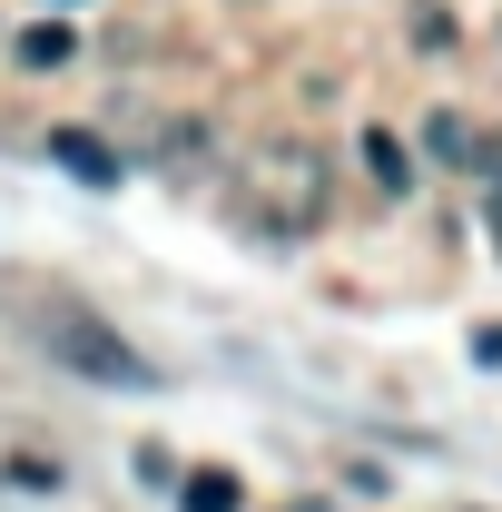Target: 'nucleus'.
Masks as SVG:
<instances>
[{
  "label": "nucleus",
  "instance_id": "nucleus-3",
  "mask_svg": "<svg viewBox=\"0 0 502 512\" xmlns=\"http://www.w3.org/2000/svg\"><path fill=\"white\" fill-rule=\"evenodd\" d=\"M424 158L434 168H473V178H502V138L473 128L463 109H424Z\"/></svg>",
  "mask_w": 502,
  "mask_h": 512
},
{
  "label": "nucleus",
  "instance_id": "nucleus-7",
  "mask_svg": "<svg viewBox=\"0 0 502 512\" xmlns=\"http://www.w3.org/2000/svg\"><path fill=\"white\" fill-rule=\"evenodd\" d=\"M10 50H20V69H60L69 50H79V40H69V20H30V30L10 40Z\"/></svg>",
  "mask_w": 502,
  "mask_h": 512
},
{
  "label": "nucleus",
  "instance_id": "nucleus-11",
  "mask_svg": "<svg viewBox=\"0 0 502 512\" xmlns=\"http://www.w3.org/2000/svg\"><path fill=\"white\" fill-rule=\"evenodd\" d=\"M69 10H79V0H69Z\"/></svg>",
  "mask_w": 502,
  "mask_h": 512
},
{
  "label": "nucleus",
  "instance_id": "nucleus-5",
  "mask_svg": "<svg viewBox=\"0 0 502 512\" xmlns=\"http://www.w3.org/2000/svg\"><path fill=\"white\" fill-rule=\"evenodd\" d=\"M247 493H237V473H217V463H197V473H178V512H237Z\"/></svg>",
  "mask_w": 502,
  "mask_h": 512
},
{
  "label": "nucleus",
  "instance_id": "nucleus-2",
  "mask_svg": "<svg viewBox=\"0 0 502 512\" xmlns=\"http://www.w3.org/2000/svg\"><path fill=\"white\" fill-rule=\"evenodd\" d=\"M247 188L276 207V217H315V197H325V168H315V148H296V138H276V148H256Z\"/></svg>",
  "mask_w": 502,
  "mask_h": 512
},
{
  "label": "nucleus",
  "instance_id": "nucleus-8",
  "mask_svg": "<svg viewBox=\"0 0 502 512\" xmlns=\"http://www.w3.org/2000/svg\"><path fill=\"white\" fill-rule=\"evenodd\" d=\"M365 168H375V188H384V197H404V188H414V158H404L384 128H365Z\"/></svg>",
  "mask_w": 502,
  "mask_h": 512
},
{
  "label": "nucleus",
  "instance_id": "nucleus-1",
  "mask_svg": "<svg viewBox=\"0 0 502 512\" xmlns=\"http://www.w3.org/2000/svg\"><path fill=\"white\" fill-rule=\"evenodd\" d=\"M0 306H10V325L50 355V365H69L79 384H109V394H138L148 384V355H128V335L89 296H69V286H40V276H10L0 286Z\"/></svg>",
  "mask_w": 502,
  "mask_h": 512
},
{
  "label": "nucleus",
  "instance_id": "nucleus-4",
  "mask_svg": "<svg viewBox=\"0 0 502 512\" xmlns=\"http://www.w3.org/2000/svg\"><path fill=\"white\" fill-rule=\"evenodd\" d=\"M50 158H60L69 178H89V188H119V178H128L119 148H109V138H89V128H60V138H50Z\"/></svg>",
  "mask_w": 502,
  "mask_h": 512
},
{
  "label": "nucleus",
  "instance_id": "nucleus-10",
  "mask_svg": "<svg viewBox=\"0 0 502 512\" xmlns=\"http://www.w3.org/2000/svg\"><path fill=\"white\" fill-rule=\"evenodd\" d=\"M483 227H493V247H502V178L483 188Z\"/></svg>",
  "mask_w": 502,
  "mask_h": 512
},
{
  "label": "nucleus",
  "instance_id": "nucleus-6",
  "mask_svg": "<svg viewBox=\"0 0 502 512\" xmlns=\"http://www.w3.org/2000/svg\"><path fill=\"white\" fill-rule=\"evenodd\" d=\"M158 168H168V178H207V128H197V119H168V138H158Z\"/></svg>",
  "mask_w": 502,
  "mask_h": 512
},
{
  "label": "nucleus",
  "instance_id": "nucleus-9",
  "mask_svg": "<svg viewBox=\"0 0 502 512\" xmlns=\"http://www.w3.org/2000/svg\"><path fill=\"white\" fill-rule=\"evenodd\" d=\"M473 365H502V325H483V335H473Z\"/></svg>",
  "mask_w": 502,
  "mask_h": 512
}]
</instances>
